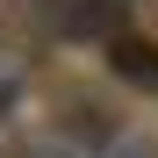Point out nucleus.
<instances>
[{
    "instance_id": "1",
    "label": "nucleus",
    "mask_w": 158,
    "mask_h": 158,
    "mask_svg": "<svg viewBox=\"0 0 158 158\" xmlns=\"http://www.w3.org/2000/svg\"><path fill=\"white\" fill-rule=\"evenodd\" d=\"M108 65H115V79H129L137 94H158V43H151V36H108Z\"/></svg>"
}]
</instances>
